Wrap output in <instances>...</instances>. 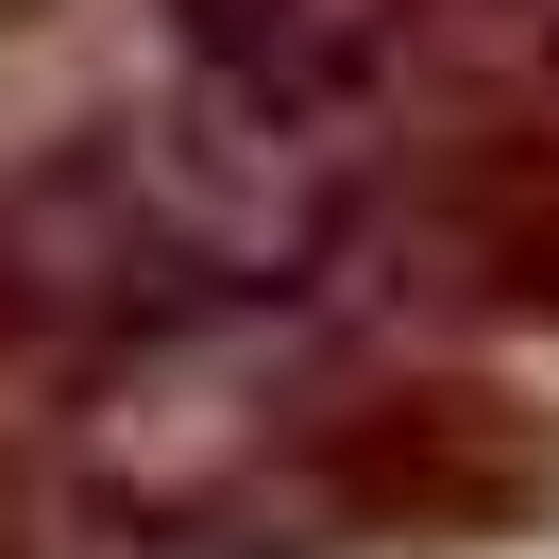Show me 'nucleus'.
I'll return each mask as SVG.
<instances>
[{"label":"nucleus","instance_id":"1","mask_svg":"<svg viewBox=\"0 0 559 559\" xmlns=\"http://www.w3.org/2000/svg\"><path fill=\"white\" fill-rule=\"evenodd\" d=\"M441 17V0H170L187 69H204V103L238 119V136H288L306 153L322 119H356L390 69H407V35Z\"/></svg>","mask_w":559,"mask_h":559}]
</instances>
